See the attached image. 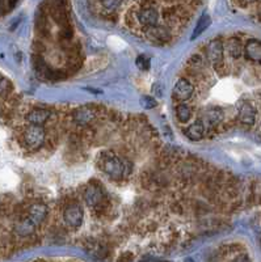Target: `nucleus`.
<instances>
[{
	"label": "nucleus",
	"mask_w": 261,
	"mask_h": 262,
	"mask_svg": "<svg viewBox=\"0 0 261 262\" xmlns=\"http://www.w3.org/2000/svg\"><path fill=\"white\" fill-rule=\"evenodd\" d=\"M25 113H21L19 97L13 87L0 74V257L17 249L16 226L27 219L28 207L15 192L17 178L12 169L3 164L7 151H27L21 143Z\"/></svg>",
	"instance_id": "nucleus-1"
},
{
	"label": "nucleus",
	"mask_w": 261,
	"mask_h": 262,
	"mask_svg": "<svg viewBox=\"0 0 261 262\" xmlns=\"http://www.w3.org/2000/svg\"><path fill=\"white\" fill-rule=\"evenodd\" d=\"M46 139V131L43 126L29 125L25 122L21 130V143L27 152H33L41 148Z\"/></svg>",
	"instance_id": "nucleus-2"
},
{
	"label": "nucleus",
	"mask_w": 261,
	"mask_h": 262,
	"mask_svg": "<svg viewBox=\"0 0 261 262\" xmlns=\"http://www.w3.org/2000/svg\"><path fill=\"white\" fill-rule=\"evenodd\" d=\"M101 169L105 175H108L113 180H121L122 177L128 173V167H126L125 161L120 159V157L114 156V155L102 157Z\"/></svg>",
	"instance_id": "nucleus-3"
},
{
	"label": "nucleus",
	"mask_w": 261,
	"mask_h": 262,
	"mask_svg": "<svg viewBox=\"0 0 261 262\" xmlns=\"http://www.w3.org/2000/svg\"><path fill=\"white\" fill-rule=\"evenodd\" d=\"M135 23H138L140 27L148 28L156 27L159 23V11L154 7L152 3L140 4L139 9L135 11Z\"/></svg>",
	"instance_id": "nucleus-4"
},
{
	"label": "nucleus",
	"mask_w": 261,
	"mask_h": 262,
	"mask_svg": "<svg viewBox=\"0 0 261 262\" xmlns=\"http://www.w3.org/2000/svg\"><path fill=\"white\" fill-rule=\"evenodd\" d=\"M84 211L79 204H70L63 210V220L71 228H78L82 226Z\"/></svg>",
	"instance_id": "nucleus-5"
},
{
	"label": "nucleus",
	"mask_w": 261,
	"mask_h": 262,
	"mask_svg": "<svg viewBox=\"0 0 261 262\" xmlns=\"http://www.w3.org/2000/svg\"><path fill=\"white\" fill-rule=\"evenodd\" d=\"M105 200V193L98 184H90L84 190V201L92 208L98 207Z\"/></svg>",
	"instance_id": "nucleus-6"
},
{
	"label": "nucleus",
	"mask_w": 261,
	"mask_h": 262,
	"mask_svg": "<svg viewBox=\"0 0 261 262\" xmlns=\"http://www.w3.org/2000/svg\"><path fill=\"white\" fill-rule=\"evenodd\" d=\"M46 216H47V207L42 204V202H37V201H34V202L28 207L27 219L29 220L34 227L38 228L39 226L45 222Z\"/></svg>",
	"instance_id": "nucleus-7"
},
{
	"label": "nucleus",
	"mask_w": 261,
	"mask_h": 262,
	"mask_svg": "<svg viewBox=\"0 0 261 262\" xmlns=\"http://www.w3.org/2000/svg\"><path fill=\"white\" fill-rule=\"evenodd\" d=\"M193 93H195V87L185 78L179 79L172 90L173 98H176L177 101H187L193 96Z\"/></svg>",
	"instance_id": "nucleus-8"
},
{
	"label": "nucleus",
	"mask_w": 261,
	"mask_h": 262,
	"mask_svg": "<svg viewBox=\"0 0 261 262\" xmlns=\"http://www.w3.org/2000/svg\"><path fill=\"white\" fill-rule=\"evenodd\" d=\"M206 57L211 64L215 67L221 66L223 63V57H225V47L223 43L218 39H214L211 42L207 43L206 46Z\"/></svg>",
	"instance_id": "nucleus-9"
},
{
	"label": "nucleus",
	"mask_w": 261,
	"mask_h": 262,
	"mask_svg": "<svg viewBox=\"0 0 261 262\" xmlns=\"http://www.w3.org/2000/svg\"><path fill=\"white\" fill-rule=\"evenodd\" d=\"M144 35L148 41H151L152 43H167L171 41L172 35L171 31L168 30L167 28L160 27V25H156V27L148 28L144 30Z\"/></svg>",
	"instance_id": "nucleus-10"
},
{
	"label": "nucleus",
	"mask_w": 261,
	"mask_h": 262,
	"mask_svg": "<svg viewBox=\"0 0 261 262\" xmlns=\"http://www.w3.org/2000/svg\"><path fill=\"white\" fill-rule=\"evenodd\" d=\"M95 117H96V112L92 106H80L72 113V119L79 126L90 125Z\"/></svg>",
	"instance_id": "nucleus-11"
},
{
	"label": "nucleus",
	"mask_w": 261,
	"mask_h": 262,
	"mask_svg": "<svg viewBox=\"0 0 261 262\" xmlns=\"http://www.w3.org/2000/svg\"><path fill=\"white\" fill-rule=\"evenodd\" d=\"M49 118H50V112L47 109H41V108H35L25 113V122L29 125L43 126L49 121Z\"/></svg>",
	"instance_id": "nucleus-12"
},
{
	"label": "nucleus",
	"mask_w": 261,
	"mask_h": 262,
	"mask_svg": "<svg viewBox=\"0 0 261 262\" xmlns=\"http://www.w3.org/2000/svg\"><path fill=\"white\" fill-rule=\"evenodd\" d=\"M244 55L248 60L254 63H261V41L250 39L243 47Z\"/></svg>",
	"instance_id": "nucleus-13"
},
{
	"label": "nucleus",
	"mask_w": 261,
	"mask_h": 262,
	"mask_svg": "<svg viewBox=\"0 0 261 262\" xmlns=\"http://www.w3.org/2000/svg\"><path fill=\"white\" fill-rule=\"evenodd\" d=\"M239 121L246 126H254L256 121V109L250 102H243L239 108Z\"/></svg>",
	"instance_id": "nucleus-14"
},
{
	"label": "nucleus",
	"mask_w": 261,
	"mask_h": 262,
	"mask_svg": "<svg viewBox=\"0 0 261 262\" xmlns=\"http://www.w3.org/2000/svg\"><path fill=\"white\" fill-rule=\"evenodd\" d=\"M223 118L222 110L219 108H210L207 109L203 114V118H201V122H202L203 127H215L221 123Z\"/></svg>",
	"instance_id": "nucleus-15"
},
{
	"label": "nucleus",
	"mask_w": 261,
	"mask_h": 262,
	"mask_svg": "<svg viewBox=\"0 0 261 262\" xmlns=\"http://www.w3.org/2000/svg\"><path fill=\"white\" fill-rule=\"evenodd\" d=\"M203 134H205V127H203L201 119H197L196 122H193L192 125H189L185 130V137L191 141H199L202 139Z\"/></svg>",
	"instance_id": "nucleus-16"
},
{
	"label": "nucleus",
	"mask_w": 261,
	"mask_h": 262,
	"mask_svg": "<svg viewBox=\"0 0 261 262\" xmlns=\"http://www.w3.org/2000/svg\"><path fill=\"white\" fill-rule=\"evenodd\" d=\"M226 50H227V53L232 57V58H239L243 53V46L239 39L231 38L227 41Z\"/></svg>",
	"instance_id": "nucleus-17"
},
{
	"label": "nucleus",
	"mask_w": 261,
	"mask_h": 262,
	"mask_svg": "<svg viewBox=\"0 0 261 262\" xmlns=\"http://www.w3.org/2000/svg\"><path fill=\"white\" fill-rule=\"evenodd\" d=\"M210 23H211V20H210V17H209V16H207V15L202 16V17H201V19L198 20V23H197V25H196L195 30H193V34H192L191 38L195 39V38H197V37H198L199 34H202L203 31L206 30L207 28H209Z\"/></svg>",
	"instance_id": "nucleus-18"
},
{
	"label": "nucleus",
	"mask_w": 261,
	"mask_h": 262,
	"mask_svg": "<svg viewBox=\"0 0 261 262\" xmlns=\"http://www.w3.org/2000/svg\"><path fill=\"white\" fill-rule=\"evenodd\" d=\"M176 117L179 119L180 122H188L191 119L192 117V110L191 108L187 105V104H179V105L176 106Z\"/></svg>",
	"instance_id": "nucleus-19"
},
{
	"label": "nucleus",
	"mask_w": 261,
	"mask_h": 262,
	"mask_svg": "<svg viewBox=\"0 0 261 262\" xmlns=\"http://www.w3.org/2000/svg\"><path fill=\"white\" fill-rule=\"evenodd\" d=\"M105 11L108 12H114L117 11L118 8L121 7L122 3L121 1H114V0H109V1H102L101 4H100Z\"/></svg>",
	"instance_id": "nucleus-20"
},
{
	"label": "nucleus",
	"mask_w": 261,
	"mask_h": 262,
	"mask_svg": "<svg viewBox=\"0 0 261 262\" xmlns=\"http://www.w3.org/2000/svg\"><path fill=\"white\" fill-rule=\"evenodd\" d=\"M136 67L139 68L140 71H147L150 68V59L147 57H144V55H139L135 60Z\"/></svg>",
	"instance_id": "nucleus-21"
},
{
	"label": "nucleus",
	"mask_w": 261,
	"mask_h": 262,
	"mask_svg": "<svg viewBox=\"0 0 261 262\" xmlns=\"http://www.w3.org/2000/svg\"><path fill=\"white\" fill-rule=\"evenodd\" d=\"M140 105L143 106L144 109H154L156 106V100L151 96H144L140 98Z\"/></svg>",
	"instance_id": "nucleus-22"
},
{
	"label": "nucleus",
	"mask_w": 261,
	"mask_h": 262,
	"mask_svg": "<svg viewBox=\"0 0 261 262\" xmlns=\"http://www.w3.org/2000/svg\"><path fill=\"white\" fill-rule=\"evenodd\" d=\"M232 262H252V261H251V259L248 256L243 253V255H239L238 257H235Z\"/></svg>",
	"instance_id": "nucleus-23"
},
{
	"label": "nucleus",
	"mask_w": 261,
	"mask_h": 262,
	"mask_svg": "<svg viewBox=\"0 0 261 262\" xmlns=\"http://www.w3.org/2000/svg\"><path fill=\"white\" fill-rule=\"evenodd\" d=\"M131 260L132 256L130 255V253H126V255H122L121 257H120L118 262H131Z\"/></svg>",
	"instance_id": "nucleus-24"
},
{
	"label": "nucleus",
	"mask_w": 261,
	"mask_h": 262,
	"mask_svg": "<svg viewBox=\"0 0 261 262\" xmlns=\"http://www.w3.org/2000/svg\"><path fill=\"white\" fill-rule=\"evenodd\" d=\"M260 19H261V11H260Z\"/></svg>",
	"instance_id": "nucleus-25"
}]
</instances>
